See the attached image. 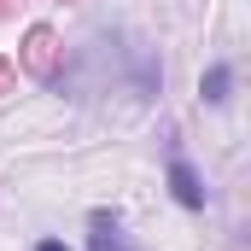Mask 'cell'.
Segmentation results:
<instances>
[{
    "mask_svg": "<svg viewBox=\"0 0 251 251\" xmlns=\"http://www.w3.org/2000/svg\"><path fill=\"white\" fill-rule=\"evenodd\" d=\"M234 100V64L216 59L204 76H199V105H228Z\"/></svg>",
    "mask_w": 251,
    "mask_h": 251,
    "instance_id": "3957f363",
    "label": "cell"
},
{
    "mask_svg": "<svg viewBox=\"0 0 251 251\" xmlns=\"http://www.w3.org/2000/svg\"><path fill=\"white\" fill-rule=\"evenodd\" d=\"M88 251H140V246L123 234V216L100 204V210H88Z\"/></svg>",
    "mask_w": 251,
    "mask_h": 251,
    "instance_id": "6da1fadb",
    "label": "cell"
},
{
    "mask_svg": "<svg viewBox=\"0 0 251 251\" xmlns=\"http://www.w3.org/2000/svg\"><path fill=\"white\" fill-rule=\"evenodd\" d=\"M170 199L181 210H204V181H199V170L181 158V146H170Z\"/></svg>",
    "mask_w": 251,
    "mask_h": 251,
    "instance_id": "7a4b0ae2",
    "label": "cell"
},
{
    "mask_svg": "<svg viewBox=\"0 0 251 251\" xmlns=\"http://www.w3.org/2000/svg\"><path fill=\"white\" fill-rule=\"evenodd\" d=\"M35 251H70V246H64V240H41Z\"/></svg>",
    "mask_w": 251,
    "mask_h": 251,
    "instance_id": "277c9868",
    "label": "cell"
}]
</instances>
